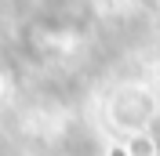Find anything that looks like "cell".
Instances as JSON below:
<instances>
[{
    "instance_id": "obj_1",
    "label": "cell",
    "mask_w": 160,
    "mask_h": 156,
    "mask_svg": "<svg viewBox=\"0 0 160 156\" xmlns=\"http://www.w3.org/2000/svg\"><path fill=\"white\" fill-rule=\"evenodd\" d=\"M109 116L117 120V127H142V120L153 116V98L142 87H124L113 95Z\"/></svg>"
},
{
    "instance_id": "obj_2",
    "label": "cell",
    "mask_w": 160,
    "mask_h": 156,
    "mask_svg": "<svg viewBox=\"0 0 160 156\" xmlns=\"http://www.w3.org/2000/svg\"><path fill=\"white\" fill-rule=\"evenodd\" d=\"M124 153H128V156H157V145H153L149 134H135V138H128Z\"/></svg>"
},
{
    "instance_id": "obj_3",
    "label": "cell",
    "mask_w": 160,
    "mask_h": 156,
    "mask_svg": "<svg viewBox=\"0 0 160 156\" xmlns=\"http://www.w3.org/2000/svg\"><path fill=\"white\" fill-rule=\"evenodd\" d=\"M0 95H4V80H0Z\"/></svg>"
}]
</instances>
